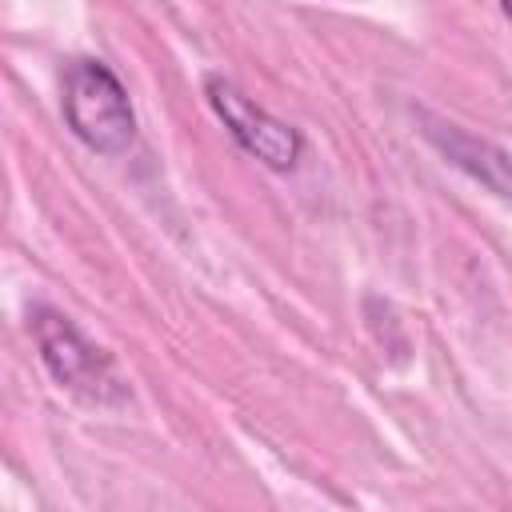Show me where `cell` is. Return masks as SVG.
Segmentation results:
<instances>
[{
  "label": "cell",
  "instance_id": "6da1fadb",
  "mask_svg": "<svg viewBox=\"0 0 512 512\" xmlns=\"http://www.w3.org/2000/svg\"><path fill=\"white\" fill-rule=\"evenodd\" d=\"M28 332L36 340V352H40V364L48 368V376L76 400L96 404V408H124L132 400L112 356L104 348H96L60 308L32 304Z\"/></svg>",
  "mask_w": 512,
  "mask_h": 512
},
{
  "label": "cell",
  "instance_id": "7a4b0ae2",
  "mask_svg": "<svg viewBox=\"0 0 512 512\" xmlns=\"http://www.w3.org/2000/svg\"><path fill=\"white\" fill-rule=\"evenodd\" d=\"M60 108L72 136L100 156H124L136 144V112H132L128 88L104 60L84 56L64 68Z\"/></svg>",
  "mask_w": 512,
  "mask_h": 512
},
{
  "label": "cell",
  "instance_id": "3957f363",
  "mask_svg": "<svg viewBox=\"0 0 512 512\" xmlns=\"http://www.w3.org/2000/svg\"><path fill=\"white\" fill-rule=\"evenodd\" d=\"M204 96H208L216 120L228 128V136H232L252 160H260L264 168H272V172H292V168L304 160V136H300L288 120H280V116H272L268 108H260V104H256L240 84H232L228 76H220V72L204 76Z\"/></svg>",
  "mask_w": 512,
  "mask_h": 512
},
{
  "label": "cell",
  "instance_id": "277c9868",
  "mask_svg": "<svg viewBox=\"0 0 512 512\" xmlns=\"http://www.w3.org/2000/svg\"><path fill=\"white\" fill-rule=\"evenodd\" d=\"M416 124H420V136H424L452 168H460L464 176H472V180H476L480 188H488L492 196L512 200V152H508V148H500V144L488 140V136L468 132V128L456 124V120H444V116H436V112H428V108L416 112Z\"/></svg>",
  "mask_w": 512,
  "mask_h": 512
},
{
  "label": "cell",
  "instance_id": "5b68a950",
  "mask_svg": "<svg viewBox=\"0 0 512 512\" xmlns=\"http://www.w3.org/2000/svg\"><path fill=\"white\" fill-rule=\"evenodd\" d=\"M500 8H504V16L512 20V0H500Z\"/></svg>",
  "mask_w": 512,
  "mask_h": 512
}]
</instances>
